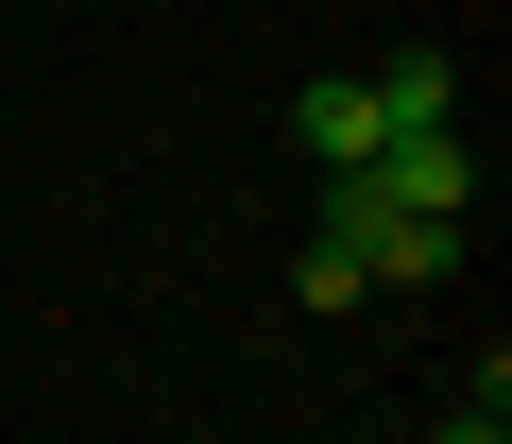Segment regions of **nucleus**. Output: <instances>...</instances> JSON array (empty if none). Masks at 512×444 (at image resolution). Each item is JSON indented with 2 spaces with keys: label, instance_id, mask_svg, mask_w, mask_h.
I'll return each instance as SVG.
<instances>
[{
  "label": "nucleus",
  "instance_id": "7ed1b4c3",
  "mask_svg": "<svg viewBox=\"0 0 512 444\" xmlns=\"http://www.w3.org/2000/svg\"><path fill=\"white\" fill-rule=\"evenodd\" d=\"M359 86H376V120H393V137L461 120V69H444V52H393V69H359Z\"/></svg>",
  "mask_w": 512,
  "mask_h": 444
},
{
  "label": "nucleus",
  "instance_id": "39448f33",
  "mask_svg": "<svg viewBox=\"0 0 512 444\" xmlns=\"http://www.w3.org/2000/svg\"><path fill=\"white\" fill-rule=\"evenodd\" d=\"M427 444H512V427H495V410H444V427H427Z\"/></svg>",
  "mask_w": 512,
  "mask_h": 444
},
{
  "label": "nucleus",
  "instance_id": "f03ea898",
  "mask_svg": "<svg viewBox=\"0 0 512 444\" xmlns=\"http://www.w3.org/2000/svg\"><path fill=\"white\" fill-rule=\"evenodd\" d=\"M291 137H308L325 171H376V154H393V120H376V86H308V103H291Z\"/></svg>",
  "mask_w": 512,
  "mask_h": 444
},
{
  "label": "nucleus",
  "instance_id": "f257e3e1",
  "mask_svg": "<svg viewBox=\"0 0 512 444\" xmlns=\"http://www.w3.org/2000/svg\"><path fill=\"white\" fill-rule=\"evenodd\" d=\"M359 205H393V222H478V154H461V120L393 137V154L359 171Z\"/></svg>",
  "mask_w": 512,
  "mask_h": 444
},
{
  "label": "nucleus",
  "instance_id": "20e7f679",
  "mask_svg": "<svg viewBox=\"0 0 512 444\" xmlns=\"http://www.w3.org/2000/svg\"><path fill=\"white\" fill-rule=\"evenodd\" d=\"M291 291H308V308H359V291H376V257H359V240H342V222H325V240L291 257Z\"/></svg>",
  "mask_w": 512,
  "mask_h": 444
}]
</instances>
